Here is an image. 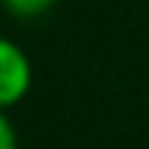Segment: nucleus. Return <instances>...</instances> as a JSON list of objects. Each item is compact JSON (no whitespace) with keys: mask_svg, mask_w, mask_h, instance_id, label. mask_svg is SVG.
Here are the masks:
<instances>
[{"mask_svg":"<svg viewBox=\"0 0 149 149\" xmlns=\"http://www.w3.org/2000/svg\"><path fill=\"white\" fill-rule=\"evenodd\" d=\"M58 0H0V9L9 18H18V22H33V18L46 15L49 9H55Z\"/></svg>","mask_w":149,"mask_h":149,"instance_id":"obj_2","label":"nucleus"},{"mask_svg":"<svg viewBox=\"0 0 149 149\" xmlns=\"http://www.w3.org/2000/svg\"><path fill=\"white\" fill-rule=\"evenodd\" d=\"M33 85V64L15 40L0 33V110L22 104Z\"/></svg>","mask_w":149,"mask_h":149,"instance_id":"obj_1","label":"nucleus"},{"mask_svg":"<svg viewBox=\"0 0 149 149\" xmlns=\"http://www.w3.org/2000/svg\"><path fill=\"white\" fill-rule=\"evenodd\" d=\"M0 149H18V131L9 119V110H0Z\"/></svg>","mask_w":149,"mask_h":149,"instance_id":"obj_3","label":"nucleus"}]
</instances>
